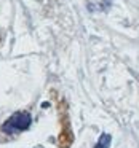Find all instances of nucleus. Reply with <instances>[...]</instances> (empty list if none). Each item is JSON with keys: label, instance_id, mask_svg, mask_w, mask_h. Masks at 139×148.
Masks as SVG:
<instances>
[{"label": "nucleus", "instance_id": "f257e3e1", "mask_svg": "<svg viewBox=\"0 0 139 148\" xmlns=\"http://www.w3.org/2000/svg\"><path fill=\"white\" fill-rule=\"evenodd\" d=\"M32 124V115L29 112H15L2 126V131L8 135H16L24 132Z\"/></svg>", "mask_w": 139, "mask_h": 148}, {"label": "nucleus", "instance_id": "f03ea898", "mask_svg": "<svg viewBox=\"0 0 139 148\" xmlns=\"http://www.w3.org/2000/svg\"><path fill=\"white\" fill-rule=\"evenodd\" d=\"M74 140V135H72V129H71V121H69V116L66 112H62L61 115V132H59L58 137V145L61 148H69L72 145Z\"/></svg>", "mask_w": 139, "mask_h": 148}, {"label": "nucleus", "instance_id": "7ed1b4c3", "mask_svg": "<svg viewBox=\"0 0 139 148\" xmlns=\"http://www.w3.org/2000/svg\"><path fill=\"white\" fill-rule=\"evenodd\" d=\"M110 142H112V135L107 134V132H102L101 137L98 138L96 145H94L93 148H109L110 147Z\"/></svg>", "mask_w": 139, "mask_h": 148}]
</instances>
